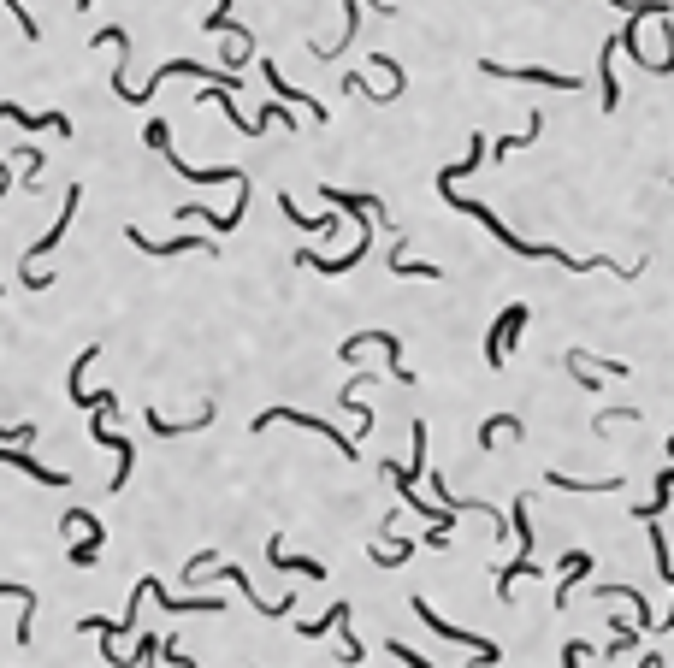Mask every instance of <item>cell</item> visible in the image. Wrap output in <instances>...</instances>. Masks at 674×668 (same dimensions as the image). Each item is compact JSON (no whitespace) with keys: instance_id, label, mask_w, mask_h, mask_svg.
I'll return each mask as SVG.
<instances>
[{"instance_id":"obj_1","label":"cell","mask_w":674,"mask_h":668,"mask_svg":"<svg viewBox=\"0 0 674 668\" xmlns=\"http://www.w3.org/2000/svg\"><path fill=\"white\" fill-rule=\"evenodd\" d=\"M278 420H284V426H302V432H320V438H332V444H337V456H343V462H355V438H343V432H337L332 420H314L308 408H261L249 432L261 438V432H267V426H278Z\"/></svg>"},{"instance_id":"obj_2","label":"cell","mask_w":674,"mask_h":668,"mask_svg":"<svg viewBox=\"0 0 674 668\" xmlns=\"http://www.w3.org/2000/svg\"><path fill=\"white\" fill-rule=\"evenodd\" d=\"M527 314H533L527 302H509V308L497 314V326L485 332V367H491V373H497V367H509V349H515V337L527 332Z\"/></svg>"},{"instance_id":"obj_3","label":"cell","mask_w":674,"mask_h":668,"mask_svg":"<svg viewBox=\"0 0 674 668\" xmlns=\"http://www.w3.org/2000/svg\"><path fill=\"white\" fill-rule=\"evenodd\" d=\"M414 615H420V621H426L438 639H450V645H468L479 663H503V645H491L485 633H468V627H450L444 615H432V603H426V598H414Z\"/></svg>"},{"instance_id":"obj_4","label":"cell","mask_w":674,"mask_h":668,"mask_svg":"<svg viewBox=\"0 0 674 668\" xmlns=\"http://www.w3.org/2000/svg\"><path fill=\"white\" fill-rule=\"evenodd\" d=\"M444 196H450V207H462L468 219H479V225H485V231H491V237H497L509 255H527V261H539V255H544V243H521V237H515V231H509V225H503V219H497L485 201H468V196H456V190H444Z\"/></svg>"},{"instance_id":"obj_5","label":"cell","mask_w":674,"mask_h":668,"mask_svg":"<svg viewBox=\"0 0 674 668\" xmlns=\"http://www.w3.org/2000/svg\"><path fill=\"white\" fill-rule=\"evenodd\" d=\"M479 77H509V83H544V89H580L586 77H568V71H544V66H497V60H479Z\"/></svg>"},{"instance_id":"obj_6","label":"cell","mask_w":674,"mask_h":668,"mask_svg":"<svg viewBox=\"0 0 674 668\" xmlns=\"http://www.w3.org/2000/svg\"><path fill=\"white\" fill-rule=\"evenodd\" d=\"M367 237H373V219H361V231H355V249L349 255H296V267H308V272H326V278H337V272H355L361 267V255H367Z\"/></svg>"},{"instance_id":"obj_7","label":"cell","mask_w":674,"mask_h":668,"mask_svg":"<svg viewBox=\"0 0 674 668\" xmlns=\"http://www.w3.org/2000/svg\"><path fill=\"white\" fill-rule=\"evenodd\" d=\"M89 432H95V444H107L113 456H119V473H113V491H125V479H131V438H119L113 426H107V414H89Z\"/></svg>"},{"instance_id":"obj_8","label":"cell","mask_w":674,"mask_h":668,"mask_svg":"<svg viewBox=\"0 0 674 668\" xmlns=\"http://www.w3.org/2000/svg\"><path fill=\"white\" fill-rule=\"evenodd\" d=\"M213 414H219L213 402H202L190 420H166L160 408H148V432H154V438H184V432H202V426H213Z\"/></svg>"},{"instance_id":"obj_9","label":"cell","mask_w":674,"mask_h":668,"mask_svg":"<svg viewBox=\"0 0 674 668\" xmlns=\"http://www.w3.org/2000/svg\"><path fill=\"white\" fill-rule=\"evenodd\" d=\"M125 237H131L142 255H202V249H213L207 237H172V243H154V237H142V225H125Z\"/></svg>"},{"instance_id":"obj_10","label":"cell","mask_w":674,"mask_h":668,"mask_svg":"<svg viewBox=\"0 0 674 668\" xmlns=\"http://www.w3.org/2000/svg\"><path fill=\"white\" fill-rule=\"evenodd\" d=\"M361 349H385V355H397V367H403V337H397V332H355V337H343V349H337V355L355 367V355H361Z\"/></svg>"},{"instance_id":"obj_11","label":"cell","mask_w":674,"mask_h":668,"mask_svg":"<svg viewBox=\"0 0 674 668\" xmlns=\"http://www.w3.org/2000/svg\"><path fill=\"white\" fill-rule=\"evenodd\" d=\"M142 598H154L160 609H172V615H190V609L219 615V609H225V598H166V586H160V580H142Z\"/></svg>"},{"instance_id":"obj_12","label":"cell","mask_w":674,"mask_h":668,"mask_svg":"<svg viewBox=\"0 0 674 668\" xmlns=\"http://www.w3.org/2000/svg\"><path fill=\"white\" fill-rule=\"evenodd\" d=\"M586 574H592V550H568V556H562V586H556V609H568V603H574V586H580V580H586Z\"/></svg>"},{"instance_id":"obj_13","label":"cell","mask_w":674,"mask_h":668,"mask_svg":"<svg viewBox=\"0 0 674 668\" xmlns=\"http://www.w3.org/2000/svg\"><path fill=\"white\" fill-rule=\"evenodd\" d=\"M0 119H6V125H24V131H60V136H71V119H66V113H24V107L0 101Z\"/></svg>"},{"instance_id":"obj_14","label":"cell","mask_w":674,"mask_h":668,"mask_svg":"<svg viewBox=\"0 0 674 668\" xmlns=\"http://www.w3.org/2000/svg\"><path fill=\"white\" fill-rule=\"evenodd\" d=\"M261 77H267V83H272V89H278V95H284V101H296V107H308V119H314V125H332V113H326V101H314V95H302V89H290V83L278 77V66H272V60H261Z\"/></svg>"},{"instance_id":"obj_15","label":"cell","mask_w":674,"mask_h":668,"mask_svg":"<svg viewBox=\"0 0 674 668\" xmlns=\"http://www.w3.org/2000/svg\"><path fill=\"white\" fill-rule=\"evenodd\" d=\"M267 562H272V568H284V574L326 580V562H314V556H290V550H284V538H267Z\"/></svg>"},{"instance_id":"obj_16","label":"cell","mask_w":674,"mask_h":668,"mask_svg":"<svg viewBox=\"0 0 674 668\" xmlns=\"http://www.w3.org/2000/svg\"><path fill=\"white\" fill-rule=\"evenodd\" d=\"M337 213H361V219H373V225H385V201L379 196H355V190H326Z\"/></svg>"},{"instance_id":"obj_17","label":"cell","mask_w":674,"mask_h":668,"mask_svg":"<svg viewBox=\"0 0 674 668\" xmlns=\"http://www.w3.org/2000/svg\"><path fill=\"white\" fill-rule=\"evenodd\" d=\"M355 30H361V0H343V36H337V42H308V48H314L320 60H337V54L355 42Z\"/></svg>"},{"instance_id":"obj_18","label":"cell","mask_w":674,"mask_h":668,"mask_svg":"<svg viewBox=\"0 0 674 668\" xmlns=\"http://www.w3.org/2000/svg\"><path fill=\"white\" fill-rule=\"evenodd\" d=\"M77 201H83V190L71 184V190H66V207H60V219H54V231H48V237H42V243L30 249V261H42L48 249H60V237H66V231H71V219H77Z\"/></svg>"},{"instance_id":"obj_19","label":"cell","mask_w":674,"mask_h":668,"mask_svg":"<svg viewBox=\"0 0 674 668\" xmlns=\"http://www.w3.org/2000/svg\"><path fill=\"white\" fill-rule=\"evenodd\" d=\"M479 166H485V136H473V142H468V154H462L456 166H444V172H438V190L462 184V178H468V172H479Z\"/></svg>"},{"instance_id":"obj_20","label":"cell","mask_w":674,"mask_h":668,"mask_svg":"<svg viewBox=\"0 0 674 668\" xmlns=\"http://www.w3.org/2000/svg\"><path fill=\"white\" fill-rule=\"evenodd\" d=\"M539 136H544V113H527V131H521V136H497V148L485 142V154H491V160H509L515 148H527V142H539Z\"/></svg>"},{"instance_id":"obj_21","label":"cell","mask_w":674,"mask_h":668,"mask_svg":"<svg viewBox=\"0 0 674 668\" xmlns=\"http://www.w3.org/2000/svg\"><path fill=\"white\" fill-rule=\"evenodd\" d=\"M278 213H284L290 225H302V231H314V237H332V231H337V213H320V219H308V213H302V207H296V201H290V196H278Z\"/></svg>"},{"instance_id":"obj_22","label":"cell","mask_w":674,"mask_h":668,"mask_svg":"<svg viewBox=\"0 0 674 668\" xmlns=\"http://www.w3.org/2000/svg\"><path fill=\"white\" fill-rule=\"evenodd\" d=\"M497 432L521 438V432H527V420H521V414H491V420H479V432H473V438H479V450H491V444H497Z\"/></svg>"},{"instance_id":"obj_23","label":"cell","mask_w":674,"mask_h":668,"mask_svg":"<svg viewBox=\"0 0 674 668\" xmlns=\"http://www.w3.org/2000/svg\"><path fill=\"white\" fill-rule=\"evenodd\" d=\"M101 544H107V527H83V538L71 544L66 556L77 562V568H95V562H101Z\"/></svg>"},{"instance_id":"obj_24","label":"cell","mask_w":674,"mask_h":668,"mask_svg":"<svg viewBox=\"0 0 674 668\" xmlns=\"http://www.w3.org/2000/svg\"><path fill=\"white\" fill-rule=\"evenodd\" d=\"M615 54H621V48L609 42V48H604V66H598V89H604V113H615V107H621V89H615Z\"/></svg>"},{"instance_id":"obj_25","label":"cell","mask_w":674,"mask_h":668,"mask_svg":"<svg viewBox=\"0 0 674 668\" xmlns=\"http://www.w3.org/2000/svg\"><path fill=\"white\" fill-rule=\"evenodd\" d=\"M414 550H420V544H391V538H379V544H373V562H379V568H403L408 556H414Z\"/></svg>"},{"instance_id":"obj_26","label":"cell","mask_w":674,"mask_h":668,"mask_svg":"<svg viewBox=\"0 0 674 668\" xmlns=\"http://www.w3.org/2000/svg\"><path fill=\"white\" fill-rule=\"evenodd\" d=\"M343 615H349V603H332V609H326V615H320V621H302V627H296V633H302V639H308V645H314V639H326V633H332L337 621H343Z\"/></svg>"},{"instance_id":"obj_27","label":"cell","mask_w":674,"mask_h":668,"mask_svg":"<svg viewBox=\"0 0 674 668\" xmlns=\"http://www.w3.org/2000/svg\"><path fill=\"white\" fill-rule=\"evenodd\" d=\"M391 272L397 278H444V267H432V261H403V243L391 249Z\"/></svg>"},{"instance_id":"obj_28","label":"cell","mask_w":674,"mask_h":668,"mask_svg":"<svg viewBox=\"0 0 674 668\" xmlns=\"http://www.w3.org/2000/svg\"><path fill=\"white\" fill-rule=\"evenodd\" d=\"M550 485H556V491H615V485H621V473L592 479V485H586V479H568V473H550Z\"/></svg>"},{"instance_id":"obj_29","label":"cell","mask_w":674,"mask_h":668,"mask_svg":"<svg viewBox=\"0 0 674 668\" xmlns=\"http://www.w3.org/2000/svg\"><path fill=\"white\" fill-rule=\"evenodd\" d=\"M604 6H621L627 18H663L674 0H604Z\"/></svg>"},{"instance_id":"obj_30","label":"cell","mask_w":674,"mask_h":668,"mask_svg":"<svg viewBox=\"0 0 674 668\" xmlns=\"http://www.w3.org/2000/svg\"><path fill=\"white\" fill-rule=\"evenodd\" d=\"M639 651V633L627 627V621H615V645H609V657H633Z\"/></svg>"},{"instance_id":"obj_31","label":"cell","mask_w":674,"mask_h":668,"mask_svg":"<svg viewBox=\"0 0 674 668\" xmlns=\"http://www.w3.org/2000/svg\"><path fill=\"white\" fill-rule=\"evenodd\" d=\"M202 30L207 36H219V30H231V0H213V12L202 18Z\"/></svg>"},{"instance_id":"obj_32","label":"cell","mask_w":674,"mask_h":668,"mask_svg":"<svg viewBox=\"0 0 674 668\" xmlns=\"http://www.w3.org/2000/svg\"><path fill=\"white\" fill-rule=\"evenodd\" d=\"M0 6H6V12L18 18V30H24V42H36V36H42V24H36V18H30V12H24L18 0H0Z\"/></svg>"},{"instance_id":"obj_33","label":"cell","mask_w":674,"mask_h":668,"mask_svg":"<svg viewBox=\"0 0 674 668\" xmlns=\"http://www.w3.org/2000/svg\"><path fill=\"white\" fill-rule=\"evenodd\" d=\"M615 420H645V408H604V414H598L592 426L604 432V426H615Z\"/></svg>"},{"instance_id":"obj_34","label":"cell","mask_w":674,"mask_h":668,"mask_svg":"<svg viewBox=\"0 0 674 668\" xmlns=\"http://www.w3.org/2000/svg\"><path fill=\"white\" fill-rule=\"evenodd\" d=\"M385 651H391V657H397V663H408V668H426V657H420V651H414V645H403V639H391V645H385Z\"/></svg>"},{"instance_id":"obj_35","label":"cell","mask_w":674,"mask_h":668,"mask_svg":"<svg viewBox=\"0 0 674 668\" xmlns=\"http://www.w3.org/2000/svg\"><path fill=\"white\" fill-rule=\"evenodd\" d=\"M586 657H592V645H586V639H568V645H562V663H568V668H580Z\"/></svg>"},{"instance_id":"obj_36","label":"cell","mask_w":674,"mask_h":668,"mask_svg":"<svg viewBox=\"0 0 674 668\" xmlns=\"http://www.w3.org/2000/svg\"><path fill=\"white\" fill-rule=\"evenodd\" d=\"M0 444H36V426H0Z\"/></svg>"},{"instance_id":"obj_37","label":"cell","mask_w":674,"mask_h":668,"mask_svg":"<svg viewBox=\"0 0 674 668\" xmlns=\"http://www.w3.org/2000/svg\"><path fill=\"white\" fill-rule=\"evenodd\" d=\"M148 148H166V142H172V131H166V119H148Z\"/></svg>"},{"instance_id":"obj_38","label":"cell","mask_w":674,"mask_h":668,"mask_svg":"<svg viewBox=\"0 0 674 668\" xmlns=\"http://www.w3.org/2000/svg\"><path fill=\"white\" fill-rule=\"evenodd\" d=\"M651 77H674V24H669V60H651Z\"/></svg>"},{"instance_id":"obj_39","label":"cell","mask_w":674,"mask_h":668,"mask_svg":"<svg viewBox=\"0 0 674 668\" xmlns=\"http://www.w3.org/2000/svg\"><path fill=\"white\" fill-rule=\"evenodd\" d=\"M136 663H160V639H154V633H148V639L136 645Z\"/></svg>"},{"instance_id":"obj_40","label":"cell","mask_w":674,"mask_h":668,"mask_svg":"<svg viewBox=\"0 0 674 668\" xmlns=\"http://www.w3.org/2000/svg\"><path fill=\"white\" fill-rule=\"evenodd\" d=\"M367 6H385V0H367ZM385 12H391V6H385Z\"/></svg>"},{"instance_id":"obj_41","label":"cell","mask_w":674,"mask_h":668,"mask_svg":"<svg viewBox=\"0 0 674 668\" xmlns=\"http://www.w3.org/2000/svg\"><path fill=\"white\" fill-rule=\"evenodd\" d=\"M77 6H95V0H77Z\"/></svg>"},{"instance_id":"obj_42","label":"cell","mask_w":674,"mask_h":668,"mask_svg":"<svg viewBox=\"0 0 674 668\" xmlns=\"http://www.w3.org/2000/svg\"><path fill=\"white\" fill-rule=\"evenodd\" d=\"M0 172H6V160H0Z\"/></svg>"}]
</instances>
